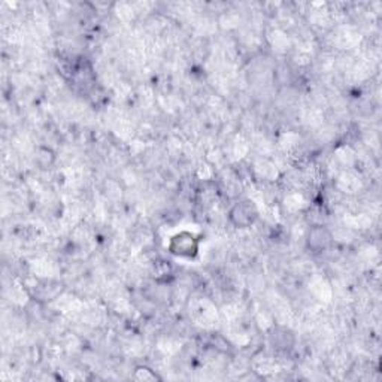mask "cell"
I'll list each match as a JSON object with an SVG mask.
<instances>
[{
  "label": "cell",
  "mask_w": 382,
  "mask_h": 382,
  "mask_svg": "<svg viewBox=\"0 0 382 382\" xmlns=\"http://www.w3.org/2000/svg\"><path fill=\"white\" fill-rule=\"evenodd\" d=\"M169 252L177 257L193 259L199 252V239L193 233L181 232L170 239Z\"/></svg>",
  "instance_id": "1"
},
{
  "label": "cell",
  "mask_w": 382,
  "mask_h": 382,
  "mask_svg": "<svg viewBox=\"0 0 382 382\" xmlns=\"http://www.w3.org/2000/svg\"><path fill=\"white\" fill-rule=\"evenodd\" d=\"M259 217L257 208L251 200H241V202L234 203L229 212V218L234 227L238 229H247L256 223Z\"/></svg>",
  "instance_id": "2"
},
{
  "label": "cell",
  "mask_w": 382,
  "mask_h": 382,
  "mask_svg": "<svg viewBox=\"0 0 382 382\" xmlns=\"http://www.w3.org/2000/svg\"><path fill=\"white\" fill-rule=\"evenodd\" d=\"M332 233L324 225H314L308 230L306 234V247L314 252H321L332 245Z\"/></svg>",
  "instance_id": "3"
},
{
  "label": "cell",
  "mask_w": 382,
  "mask_h": 382,
  "mask_svg": "<svg viewBox=\"0 0 382 382\" xmlns=\"http://www.w3.org/2000/svg\"><path fill=\"white\" fill-rule=\"evenodd\" d=\"M269 342L277 351H288L294 345V334L285 327H274L269 334Z\"/></svg>",
  "instance_id": "4"
}]
</instances>
